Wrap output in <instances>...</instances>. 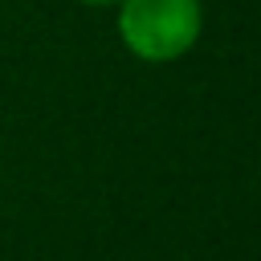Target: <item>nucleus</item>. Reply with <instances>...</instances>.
Wrapping results in <instances>:
<instances>
[{
  "mask_svg": "<svg viewBox=\"0 0 261 261\" xmlns=\"http://www.w3.org/2000/svg\"><path fill=\"white\" fill-rule=\"evenodd\" d=\"M114 33L135 61L171 65L196 49L204 33V0H118Z\"/></svg>",
  "mask_w": 261,
  "mask_h": 261,
  "instance_id": "nucleus-1",
  "label": "nucleus"
},
{
  "mask_svg": "<svg viewBox=\"0 0 261 261\" xmlns=\"http://www.w3.org/2000/svg\"><path fill=\"white\" fill-rule=\"evenodd\" d=\"M77 4H90V8H102V4H118V0H77Z\"/></svg>",
  "mask_w": 261,
  "mask_h": 261,
  "instance_id": "nucleus-2",
  "label": "nucleus"
}]
</instances>
